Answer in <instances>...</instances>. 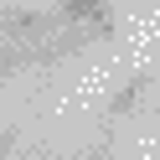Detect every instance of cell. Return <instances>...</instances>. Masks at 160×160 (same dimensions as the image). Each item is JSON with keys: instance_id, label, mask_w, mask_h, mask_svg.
Here are the masks:
<instances>
[{"instance_id": "obj_3", "label": "cell", "mask_w": 160, "mask_h": 160, "mask_svg": "<svg viewBox=\"0 0 160 160\" xmlns=\"http://www.w3.org/2000/svg\"><path fill=\"white\" fill-rule=\"evenodd\" d=\"M108 5H114V0H62L52 21H62V26H72V21H88V16H98V11H108Z\"/></svg>"}, {"instance_id": "obj_2", "label": "cell", "mask_w": 160, "mask_h": 160, "mask_svg": "<svg viewBox=\"0 0 160 160\" xmlns=\"http://www.w3.org/2000/svg\"><path fill=\"white\" fill-rule=\"evenodd\" d=\"M150 83H155V78H150V72H134V78H129V83L119 88L114 98H108V119H124L129 108H134L139 98H145V88H150Z\"/></svg>"}, {"instance_id": "obj_1", "label": "cell", "mask_w": 160, "mask_h": 160, "mask_svg": "<svg viewBox=\"0 0 160 160\" xmlns=\"http://www.w3.org/2000/svg\"><path fill=\"white\" fill-rule=\"evenodd\" d=\"M47 26H52V16H47V11H21V5H16V11L0 16V31H5V42H16V47H31Z\"/></svg>"}, {"instance_id": "obj_4", "label": "cell", "mask_w": 160, "mask_h": 160, "mask_svg": "<svg viewBox=\"0 0 160 160\" xmlns=\"http://www.w3.org/2000/svg\"><path fill=\"white\" fill-rule=\"evenodd\" d=\"M26 62H31V52H26V47H0V78H11L16 72V67H26Z\"/></svg>"}, {"instance_id": "obj_5", "label": "cell", "mask_w": 160, "mask_h": 160, "mask_svg": "<svg viewBox=\"0 0 160 160\" xmlns=\"http://www.w3.org/2000/svg\"><path fill=\"white\" fill-rule=\"evenodd\" d=\"M0 160H21V134L16 129H0Z\"/></svg>"}, {"instance_id": "obj_6", "label": "cell", "mask_w": 160, "mask_h": 160, "mask_svg": "<svg viewBox=\"0 0 160 160\" xmlns=\"http://www.w3.org/2000/svg\"><path fill=\"white\" fill-rule=\"evenodd\" d=\"M83 160H114V145H108V139H103V145H93V150H88Z\"/></svg>"}]
</instances>
